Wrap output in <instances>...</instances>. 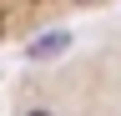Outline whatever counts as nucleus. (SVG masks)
Masks as SVG:
<instances>
[{
	"label": "nucleus",
	"instance_id": "nucleus-2",
	"mask_svg": "<svg viewBox=\"0 0 121 116\" xmlns=\"http://www.w3.org/2000/svg\"><path fill=\"white\" fill-rule=\"evenodd\" d=\"M25 116H51V111H25Z\"/></svg>",
	"mask_w": 121,
	"mask_h": 116
},
{
	"label": "nucleus",
	"instance_id": "nucleus-1",
	"mask_svg": "<svg viewBox=\"0 0 121 116\" xmlns=\"http://www.w3.org/2000/svg\"><path fill=\"white\" fill-rule=\"evenodd\" d=\"M66 46H71V35L66 30H51V35H35V40H30L25 56H30V61H45V56H60Z\"/></svg>",
	"mask_w": 121,
	"mask_h": 116
}]
</instances>
